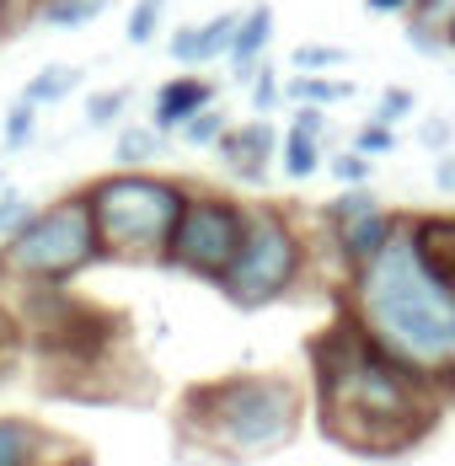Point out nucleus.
I'll list each match as a JSON object with an SVG mask.
<instances>
[{
    "label": "nucleus",
    "instance_id": "7c9ffc66",
    "mask_svg": "<svg viewBox=\"0 0 455 466\" xmlns=\"http://www.w3.org/2000/svg\"><path fill=\"white\" fill-rule=\"evenodd\" d=\"M418 145H423L429 156H445V150H455V118H445V113L423 118V124H418Z\"/></svg>",
    "mask_w": 455,
    "mask_h": 466
},
{
    "label": "nucleus",
    "instance_id": "6ab92c4d",
    "mask_svg": "<svg viewBox=\"0 0 455 466\" xmlns=\"http://www.w3.org/2000/svg\"><path fill=\"white\" fill-rule=\"evenodd\" d=\"M107 11V0H38L33 5V22H44V27H59V33H81L91 27L96 16Z\"/></svg>",
    "mask_w": 455,
    "mask_h": 466
},
{
    "label": "nucleus",
    "instance_id": "a211bd4d",
    "mask_svg": "<svg viewBox=\"0 0 455 466\" xmlns=\"http://www.w3.org/2000/svg\"><path fill=\"white\" fill-rule=\"evenodd\" d=\"M354 96V81L349 76H295L289 70V81H284V102L289 107H343Z\"/></svg>",
    "mask_w": 455,
    "mask_h": 466
},
{
    "label": "nucleus",
    "instance_id": "ddd939ff",
    "mask_svg": "<svg viewBox=\"0 0 455 466\" xmlns=\"http://www.w3.org/2000/svg\"><path fill=\"white\" fill-rule=\"evenodd\" d=\"M268 44H273V5H268V0H258V5H247V11H241V22H236V33H230V48H226L230 81H236L241 92H247V81L263 70Z\"/></svg>",
    "mask_w": 455,
    "mask_h": 466
},
{
    "label": "nucleus",
    "instance_id": "2eb2a0df",
    "mask_svg": "<svg viewBox=\"0 0 455 466\" xmlns=\"http://www.w3.org/2000/svg\"><path fill=\"white\" fill-rule=\"evenodd\" d=\"M167 135L156 124H118L113 129V167L118 172H150L161 156H167Z\"/></svg>",
    "mask_w": 455,
    "mask_h": 466
},
{
    "label": "nucleus",
    "instance_id": "0eeeda50",
    "mask_svg": "<svg viewBox=\"0 0 455 466\" xmlns=\"http://www.w3.org/2000/svg\"><path fill=\"white\" fill-rule=\"evenodd\" d=\"M241 236H247V204L226 187H193L161 268H177L187 279L220 289V279L230 274V263L241 252Z\"/></svg>",
    "mask_w": 455,
    "mask_h": 466
},
{
    "label": "nucleus",
    "instance_id": "c85d7f7f",
    "mask_svg": "<svg viewBox=\"0 0 455 466\" xmlns=\"http://www.w3.org/2000/svg\"><path fill=\"white\" fill-rule=\"evenodd\" d=\"M349 145L380 161V156H391V150H397V129H391V124H380V118H364L359 129H354V140H349Z\"/></svg>",
    "mask_w": 455,
    "mask_h": 466
},
{
    "label": "nucleus",
    "instance_id": "f03ea898",
    "mask_svg": "<svg viewBox=\"0 0 455 466\" xmlns=\"http://www.w3.org/2000/svg\"><path fill=\"white\" fill-rule=\"evenodd\" d=\"M338 306L412 375H423L445 408L455 402V284L423 268L408 231L391 236L380 258H369L343 279Z\"/></svg>",
    "mask_w": 455,
    "mask_h": 466
},
{
    "label": "nucleus",
    "instance_id": "cd10ccee",
    "mask_svg": "<svg viewBox=\"0 0 455 466\" xmlns=\"http://www.w3.org/2000/svg\"><path fill=\"white\" fill-rule=\"evenodd\" d=\"M418 113V92H408V86H386V92L375 96V113L369 118H380V124H402V118H412Z\"/></svg>",
    "mask_w": 455,
    "mask_h": 466
},
{
    "label": "nucleus",
    "instance_id": "f8f14e48",
    "mask_svg": "<svg viewBox=\"0 0 455 466\" xmlns=\"http://www.w3.org/2000/svg\"><path fill=\"white\" fill-rule=\"evenodd\" d=\"M236 22H241V11H220V16H204V22H182V27H172V38H167V54L177 59L182 70H204V65L226 59Z\"/></svg>",
    "mask_w": 455,
    "mask_h": 466
},
{
    "label": "nucleus",
    "instance_id": "4468645a",
    "mask_svg": "<svg viewBox=\"0 0 455 466\" xmlns=\"http://www.w3.org/2000/svg\"><path fill=\"white\" fill-rule=\"evenodd\" d=\"M402 231H408L412 252L423 258V268L440 274L445 284H455V215L418 209V215H402Z\"/></svg>",
    "mask_w": 455,
    "mask_h": 466
},
{
    "label": "nucleus",
    "instance_id": "39448f33",
    "mask_svg": "<svg viewBox=\"0 0 455 466\" xmlns=\"http://www.w3.org/2000/svg\"><path fill=\"white\" fill-rule=\"evenodd\" d=\"M102 258V241L91 226L86 193H65L54 204H38L16 231L0 241V274L16 284H48V289H65L81 274H91Z\"/></svg>",
    "mask_w": 455,
    "mask_h": 466
},
{
    "label": "nucleus",
    "instance_id": "c756f323",
    "mask_svg": "<svg viewBox=\"0 0 455 466\" xmlns=\"http://www.w3.org/2000/svg\"><path fill=\"white\" fill-rule=\"evenodd\" d=\"M402 33H408V44L423 54V59H440V54H450V38L440 33V27H429V22H418V16H402Z\"/></svg>",
    "mask_w": 455,
    "mask_h": 466
},
{
    "label": "nucleus",
    "instance_id": "4be33fe9",
    "mask_svg": "<svg viewBox=\"0 0 455 466\" xmlns=\"http://www.w3.org/2000/svg\"><path fill=\"white\" fill-rule=\"evenodd\" d=\"M135 86H107V92H86V129H118L129 118Z\"/></svg>",
    "mask_w": 455,
    "mask_h": 466
},
{
    "label": "nucleus",
    "instance_id": "58836bf2",
    "mask_svg": "<svg viewBox=\"0 0 455 466\" xmlns=\"http://www.w3.org/2000/svg\"><path fill=\"white\" fill-rule=\"evenodd\" d=\"M33 5H38V0H33Z\"/></svg>",
    "mask_w": 455,
    "mask_h": 466
},
{
    "label": "nucleus",
    "instance_id": "2f4dec72",
    "mask_svg": "<svg viewBox=\"0 0 455 466\" xmlns=\"http://www.w3.org/2000/svg\"><path fill=\"white\" fill-rule=\"evenodd\" d=\"M33 209H38V204H33L27 193H16V187H0V241L16 231V226L33 215Z\"/></svg>",
    "mask_w": 455,
    "mask_h": 466
},
{
    "label": "nucleus",
    "instance_id": "9b49d317",
    "mask_svg": "<svg viewBox=\"0 0 455 466\" xmlns=\"http://www.w3.org/2000/svg\"><path fill=\"white\" fill-rule=\"evenodd\" d=\"M0 466H86V456L59 445L44 423L0 413Z\"/></svg>",
    "mask_w": 455,
    "mask_h": 466
},
{
    "label": "nucleus",
    "instance_id": "412c9836",
    "mask_svg": "<svg viewBox=\"0 0 455 466\" xmlns=\"http://www.w3.org/2000/svg\"><path fill=\"white\" fill-rule=\"evenodd\" d=\"M327 177L338 187H375V156H364L354 145L327 150Z\"/></svg>",
    "mask_w": 455,
    "mask_h": 466
},
{
    "label": "nucleus",
    "instance_id": "72a5a7b5",
    "mask_svg": "<svg viewBox=\"0 0 455 466\" xmlns=\"http://www.w3.org/2000/svg\"><path fill=\"white\" fill-rule=\"evenodd\" d=\"M27 22H33V0H0V44L16 38Z\"/></svg>",
    "mask_w": 455,
    "mask_h": 466
},
{
    "label": "nucleus",
    "instance_id": "473e14b6",
    "mask_svg": "<svg viewBox=\"0 0 455 466\" xmlns=\"http://www.w3.org/2000/svg\"><path fill=\"white\" fill-rule=\"evenodd\" d=\"M408 16L429 22V27H440V33H450V22H455V0H412Z\"/></svg>",
    "mask_w": 455,
    "mask_h": 466
},
{
    "label": "nucleus",
    "instance_id": "423d86ee",
    "mask_svg": "<svg viewBox=\"0 0 455 466\" xmlns=\"http://www.w3.org/2000/svg\"><path fill=\"white\" fill-rule=\"evenodd\" d=\"M306 279H311V236L300 215L284 204H247V236L230 274L220 279V295L236 311H268Z\"/></svg>",
    "mask_w": 455,
    "mask_h": 466
},
{
    "label": "nucleus",
    "instance_id": "4c0bfd02",
    "mask_svg": "<svg viewBox=\"0 0 455 466\" xmlns=\"http://www.w3.org/2000/svg\"><path fill=\"white\" fill-rule=\"evenodd\" d=\"M445 38H450V54H455V22H450V33H445Z\"/></svg>",
    "mask_w": 455,
    "mask_h": 466
},
{
    "label": "nucleus",
    "instance_id": "bb28decb",
    "mask_svg": "<svg viewBox=\"0 0 455 466\" xmlns=\"http://www.w3.org/2000/svg\"><path fill=\"white\" fill-rule=\"evenodd\" d=\"M247 102H252V113H258V118H273V113L284 107V81H278L273 59H263V70L247 81Z\"/></svg>",
    "mask_w": 455,
    "mask_h": 466
},
{
    "label": "nucleus",
    "instance_id": "7ed1b4c3",
    "mask_svg": "<svg viewBox=\"0 0 455 466\" xmlns=\"http://www.w3.org/2000/svg\"><path fill=\"white\" fill-rule=\"evenodd\" d=\"M306 423L300 380L278 370H230L220 380L187 386L177 408V434L220 461H258L284 451Z\"/></svg>",
    "mask_w": 455,
    "mask_h": 466
},
{
    "label": "nucleus",
    "instance_id": "393cba45",
    "mask_svg": "<svg viewBox=\"0 0 455 466\" xmlns=\"http://www.w3.org/2000/svg\"><path fill=\"white\" fill-rule=\"evenodd\" d=\"M230 124H236V118H230L226 107L215 102V107L193 113V118H187V124L177 129V135H182V145H193V150H215V145H220V135H226Z\"/></svg>",
    "mask_w": 455,
    "mask_h": 466
},
{
    "label": "nucleus",
    "instance_id": "5701e85b",
    "mask_svg": "<svg viewBox=\"0 0 455 466\" xmlns=\"http://www.w3.org/2000/svg\"><path fill=\"white\" fill-rule=\"evenodd\" d=\"M167 5H172V0H135L129 16H124V38H129L135 48H150L156 33L167 27Z\"/></svg>",
    "mask_w": 455,
    "mask_h": 466
},
{
    "label": "nucleus",
    "instance_id": "aec40b11",
    "mask_svg": "<svg viewBox=\"0 0 455 466\" xmlns=\"http://www.w3.org/2000/svg\"><path fill=\"white\" fill-rule=\"evenodd\" d=\"M369 209H380V193L375 187H338L327 204H321V231L327 226H343V220H359V215H369Z\"/></svg>",
    "mask_w": 455,
    "mask_h": 466
},
{
    "label": "nucleus",
    "instance_id": "f704fd0d",
    "mask_svg": "<svg viewBox=\"0 0 455 466\" xmlns=\"http://www.w3.org/2000/svg\"><path fill=\"white\" fill-rule=\"evenodd\" d=\"M289 124L306 129V135H317V140H332V118H327V107H295Z\"/></svg>",
    "mask_w": 455,
    "mask_h": 466
},
{
    "label": "nucleus",
    "instance_id": "b1692460",
    "mask_svg": "<svg viewBox=\"0 0 455 466\" xmlns=\"http://www.w3.org/2000/svg\"><path fill=\"white\" fill-rule=\"evenodd\" d=\"M349 65V48H338V44H300V48H289V70L295 76H338Z\"/></svg>",
    "mask_w": 455,
    "mask_h": 466
},
{
    "label": "nucleus",
    "instance_id": "a878e982",
    "mask_svg": "<svg viewBox=\"0 0 455 466\" xmlns=\"http://www.w3.org/2000/svg\"><path fill=\"white\" fill-rule=\"evenodd\" d=\"M33 140H38V107L16 96V102L5 107V124H0V145H5V150H27Z\"/></svg>",
    "mask_w": 455,
    "mask_h": 466
},
{
    "label": "nucleus",
    "instance_id": "c9c22d12",
    "mask_svg": "<svg viewBox=\"0 0 455 466\" xmlns=\"http://www.w3.org/2000/svg\"><path fill=\"white\" fill-rule=\"evenodd\" d=\"M434 187H440L445 198H455V150L434 156Z\"/></svg>",
    "mask_w": 455,
    "mask_h": 466
},
{
    "label": "nucleus",
    "instance_id": "9d476101",
    "mask_svg": "<svg viewBox=\"0 0 455 466\" xmlns=\"http://www.w3.org/2000/svg\"><path fill=\"white\" fill-rule=\"evenodd\" d=\"M215 102H220V86H215L204 70H182V76L161 81V86L150 92V124H156L161 135H177L193 113H204V107H215Z\"/></svg>",
    "mask_w": 455,
    "mask_h": 466
},
{
    "label": "nucleus",
    "instance_id": "dca6fc26",
    "mask_svg": "<svg viewBox=\"0 0 455 466\" xmlns=\"http://www.w3.org/2000/svg\"><path fill=\"white\" fill-rule=\"evenodd\" d=\"M86 86V70L81 65H70V59H54V65H44V70H33L27 76V86H22V102H33L38 113L44 107H59L70 92H81Z\"/></svg>",
    "mask_w": 455,
    "mask_h": 466
},
{
    "label": "nucleus",
    "instance_id": "6e6552de",
    "mask_svg": "<svg viewBox=\"0 0 455 466\" xmlns=\"http://www.w3.org/2000/svg\"><path fill=\"white\" fill-rule=\"evenodd\" d=\"M278 140H284V129L273 124V118H241V124H230L220 145H215V156L226 161V172L236 183L247 187H263L273 177V161H278Z\"/></svg>",
    "mask_w": 455,
    "mask_h": 466
},
{
    "label": "nucleus",
    "instance_id": "f3484780",
    "mask_svg": "<svg viewBox=\"0 0 455 466\" xmlns=\"http://www.w3.org/2000/svg\"><path fill=\"white\" fill-rule=\"evenodd\" d=\"M321 167H327V140L317 135H306V129H284V140H278V172H284V183H311Z\"/></svg>",
    "mask_w": 455,
    "mask_h": 466
},
{
    "label": "nucleus",
    "instance_id": "1a4fd4ad",
    "mask_svg": "<svg viewBox=\"0 0 455 466\" xmlns=\"http://www.w3.org/2000/svg\"><path fill=\"white\" fill-rule=\"evenodd\" d=\"M402 231V215L397 209H369L359 220H343V226H327V247H332V258H338V274L349 279L354 268H364L369 258H380L386 247H391V236Z\"/></svg>",
    "mask_w": 455,
    "mask_h": 466
},
{
    "label": "nucleus",
    "instance_id": "f257e3e1",
    "mask_svg": "<svg viewBox=\"0 0 455 466\" xmlns=\"http://www.w3.org/2000/svg\"><path fill=\"white\" fill-rule=\"evenodd\" d=\"M311 391L321 429L359 456H402L445 413V397L391 360L343 306L311 338Z\"/></svg>",
    "mask_w": 455,
    "mask_h": 466
},
{
    "label": "nucleus",
    "instance_id": "e433bc0d",
    "mask_svg": "<svg viewBox=\"0 0 455 466\" xmlns=\"http://www.w3.org/2000/svg\"><path fill=\"white\" fill-rule=\"evenodd\" d=\"M364 11H369V16H408L412 0H364Z\"/></svg>",
    "mask_w": 455,
    "mask_h": 466
},
{
    "label": "nucleus",
    "instance_id": "20e7f679",
    "mask_svg": "<svg viewBox=\"0 0 455 466\" xmlns=\"http://www.w3.org/2000/svg\"><path fill=\"white\" fill-rule=\"evenodd\" d=\"M81 193H86L102 258L145 268V263H167V247H172V231H177V215L193 183L167 177L156 167L150 172H118L113 167V172L91 177Z\"/></svg>",
    "mask_w": 455,
    "mask_h": 466
}]
</instances>
